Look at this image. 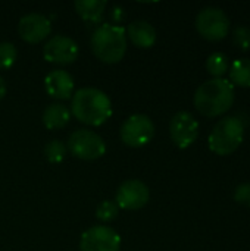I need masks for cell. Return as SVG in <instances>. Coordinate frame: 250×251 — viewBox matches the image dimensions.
Instances as JSON below:
<instances>
[{"mask_svg": "<svg viewBox=\"0 0 250 251\" xmlns=\"http://www.w3.org/2000/svg\"><path fill=\"white\" fill-rule=\"evenodd\" d=\"M71 112L80 122L90 126H100L111 118L112 103L102 90L85 87L72 96Z\"/></svg>", "mask_w": 250, "mask_h": 251, "instance_id": "obj_1", "label": "cell"}, {"mask_svg": "<svg viewBox=\"0 0 250 251\" xmlns=\"http://www.w3.org/2000/svg\"><path fill=\"white\" fill-rule=\"evenodd\" d=\"M194 107L208 118L228 112L234 103V87L228 79L214 78L203 82L194 93Z\"/></svg>", "mask_w": 250, "mask_h": 251, "instance_id": "obj_2", "label": "cell"}, {"mask_svg": "<svg viewBox=\"0 0 250 251\" xmlns=\"http://www.w3.org/2000/svg\"><path fill=\"white\" fill-rule=\"evenodd\" d=\"M91 50L105 63H118L127 51L125 28L115 24H102L91 35Z\"/></svg>", "mask_w": 250, "mask_h": 251, "instance_id": "obj_3", "label": "cell"}, {"mask_svg": "<svg viewBox=\"0 0 250 251\" xmlns=\"http://www.w3.org/2000/svg\"><path fill=\"white\" fill-rule=\"evenodd\" d=\"M245 137V125L237 116L222 118L209 135V149L218 156H228L234 153Z\"/></svg>", "mask_w": 250, "mask_h": 251, "instance_id": "obj_4", "label": "cell"}, {"mask_svg": "<svg viewBox=\"0 0 250 251\" xmlns=\"http://www.w3.org/2000/svg\"><path fill=\"white\" fill-rule=\"evenodd\" d=\"M72 156L81 160H96L106 153V144L103 138L90 129H77L68 138L66 147Z\"/></svg>", "mask_w": 250, "mask_h": 251, "instance_id": "obj_5", "label": "cell"}, {"mask_svg": "<svg viewBox=\"0 0 250 251\" xmlns=\"http://www.w3.org/2000/svg\"><path fill=\"white\" fill-rule=\"evenodd\" d=\"M121 141L128 147H143L152 141L155 137L153 121L143 113L131 115L125 119L119 131Z\"/></svg>", "mask_w": 250, "mask_h": 251, "instance_id": "obj_6", "label": "cell"}, {"mask_svg": "<svg viewBox=\"0 0 250 251\" xmlns=\"http://www.w3.org/2000/svg\"><path fill=\"white\" fill-rule=\"evenodd\" d=\"M197 32L209 41H220L228 35L230 19L227 13L218 7H205L196 18Z\"/></svg>", "mask_w": 250, "mask_h": 251, "instance_id": "obj_7", "label": "cell"}, {"mask_svg": "<svg viewBox=\"0 0 250 251\" xmlns=\"http://www.w3.org/2000/svg\"><path fill=\"white\" fill-rule=\"evenodd\" d=\"M121 237L109 226L99 225L87 229L80 240V251H119Z\"/></svg>", "mask_w": 250, "mask_h": 251, "instance_id": "obj_8", "label": "cell"}, {"mask_svg": "<svg viewBox=\"0 0 250 251\" xmlns=\"http://www.w3.org/2000/svg\"><path fill=\"white\" fill-rule=\"evenodd\" d=\"M169 134L177 147L187 149L199 135V122L190 112H178L169 122Z\"/></svg>", "mask_w": 250, "mask_h": 251, "instance_id": "obj_9", "label": "cell"}, {"mask_svg": "<svg viewBox=\"0 0 250 251\" xmlns=\"http://www.w3.org/2000/svg\"><path fill=\"white\" fill-rule=\"evenodd\" d=\"M150 199V191L147 185L139 179H128L122 182L116 191L115 203L124 210H139L143 209Z\"/></svg>", "mask_w": 250, "mask_h": 251, "instance_id": "obj_10", "label": "cell"}, {"mask_svg": "<svg viewBox=\"0 0 250 251\" xmlns=\"http://www.w3.org/2000/svg\"><path fill=\"white\" fill-rule=\"evenodd\" d=\"M78 44L66 35H53L43 47V56L50 63L69 65L78 57Z\"/></svg>", "mask_w": 250, "mask_h": 251, "instance_id": "obj_11", "label": "cell"}, {"mask_svg": "<svg viewBox=\"0 0 250 251\" xmlns=\"http://www.w3.org/2000/svg\"><path fill=\"white\" fill-rule=\"evenodd\" d=\"M52 31V22L41 13H28L19 19L18 32L27 43L35 44L43 41Z\"/></svg>", "mask_w": 250, "mask_h": 251, "instance_id": "obj_12", "label": "cell"}, {"mask_svg": "<svg viewBox=\"0 0 250 251\" xmlns=\"http://www.w3.org/2000/svg\"><path fill=\"white\" fill-rule=\"evenodd\" d=\"M44 88L50 97L57 100H68L72 97L74 78L66 71L55 69L44 78Z\"/></svg>", "mask_w": 250, "mask_h": 251, "instance_id": "obj_13", "label": "cell"}, {"mask_svg": "<svg viewBox=\"0 0 250 251\" xmlns=\"http://www.w3.org/2000/svg\"><path fill=\"white\" fill-rule=\"evenodd\" d=\"M125 34L134 46L141 49H149L156 41V29L147 21H134L128 24Z\"/></svg>", "mask_w": 250, "mask_h": 251, "instance_id": "obj_14", "label": "cell"}, {"mask_svg": "<svg viewBox=\"0 0 250 251\" xmlns=\"http://www.w3.org/2000/svg\"><path fill=\"white\" fill-rule=\"evenodd\" d=\"M71 119V110L62 103H53L43 112V124L47 129H60Z\"/></svg>", "mask_w": 250, "mask_h": 251, "instance_id": "obj_15", "label": "cell"}, {"mask_svg": "<svg viewBox=\"0 0 250 251\" xmlns=\"http://www.w3.org/2000/svg\"><path fill=\"white\" fill-rule=\"evenodd\" d=\"M108 3L105 0H77L74 7L77 13L88 22H99L103 18Z\"/></svg>", "mask_w": 250, "mask_h": 251, "instance_id": "obj_16", "label": "cell"}, {"mask_svg": "<svg viewBox=\"0 0 250 251\" xmlns=\"http://www.w3.org/2000/svg\"><path fill=\"white\" fill-rule=\"evenodd\" d=\"M230 79L231 84L243 88L250 87V59H237L231 63Z\"/></svg>", "mask_w": 250, "mask_h": 251, "instance_id": "obj_17", "label": "cell"}, {"mask_svg": "<svg viewBox=\"0 0 250 251\" xmlns=\"http://www.w3.org/2000/svg\"><path fill=\"white\" fill-rule=\"evenodd\" d=\"M206 69L208 72L215 76V78H221L228 69H230V60L228 57L221 53V51H217V53H212L208 60H206Z\"/></svg>", "mask_w": 250, "mask_h": 251, "instance_id": "obj_18", "label": "cell"}, {"mask_svg": "<svg viewBox=\"0 0 250 251\" xmlns=\"http://www.w3.org/2000/svg\"><path fill=\"white\" fill-rule=\"evenodd\" d=\"M66 146L59 141V140H53L50 143L46 144L44 147V156L50 163H60L65 156H66Z\"/></svg>", "mask_w": 250, "mask_h": 251, "instance_id": "obj_19", "label": "cell"}, {"mask_svg": "<svg viewBox=\"0 0 250 251\" xmlns=\"http://www.w3.org/2000/svg\"><path fill=\"white\" fill-rule=\"evenodd\" d=\"M18 51L15 44L9 41L0 43V69H9L16 60Z\"/></svg>", "mask_w": 250, "mask_h": 251, "instance_id": "obj_20", "label": "cell"}, {"mask_svg": "<svg viewBox=\"0 0 250 251\" xmlns=\"http://www.w3.org/2000/svg\"><path fill=\"white\" fill-rule=\"evenodd\" d=\"M119 212V207L115 201H111V200H105L103 203L99 204L97 210H96V216L99 221L102 222H111L116 218Z\"/></svg>", "mask_w": 250, "mask_h": 251, "instance_id": "obj_21", "label": "cell"}, {"mask_svg": "<svg viewBox=\"0 0 250 251\" xmlns=\"http://www.w3.org/2000/svg\"><path fill=\"white\" fill-rule=\"evenodd\" d=\"M233 41L240 50H250V28L237 26L233 32Z\"/></svg>", "mask_w": 250, "mask_h": 251, "instance_id": "obj_22", "label": "cell"}, {"mask_svg": "<svg viewBox=\"0 0 250 251\" xmlns=\"http://www.w3.org/2000/svg\"><path fill=\"white\" fill-rule=\"evenodd\" d=\"M234 200L239 204H242V206L250 207V182L240 184L236 188V191H234Z\"/></svg>", "mask_w": 250, "mask_h": 251, "instance_id": "obj_23", "label": "cell"}, {"mask_svg": "<svg viewBox=\"0 0 250 251\" xmlns=\"http://www.w3.org/2000/svg\"><path fill=\"white\" fill-rule=\"evenodd\" d=\"M4 94H6V82H4V79L0 76V100L4 97Z\"/></svg>", "mask_w": 250, "mask_h": 251, "instance_id": "obj_24", "label": "cell"}]
</instances>
